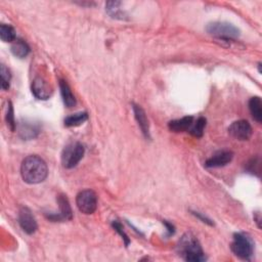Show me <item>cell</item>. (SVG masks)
<instances>
[{"label": "cell", "mask_w": 262, "mask_h": 262, "mask_svg": "<svg viewBox=\"0 0 262 262\" xmlns=\"http://www.w3.org/2000/svg\"><path fill=\"white\" fill-rule=\"evenodd\" d=\"M234 158V153L231 151H219L206 161L205 165L208 168H218L226 166L232 162Z\"/></svg>", "instance_id": "cell-10"}, {"label": "cell", "mask_w": 262, "mask_h": 262, "mask_svg": "<svg viewBox=\"0 0 262 262\" xmlns=\"http://www.w3.org/2000/svg\"><path fill=\"white\" fill-rule=\"evenodd\" d=\"M32 93L34 94L38 100L45 101L51 96L52 90L44 79L37 77L32 83Z\"/></svg>", "instance_id": "cell-11"}, {"label": "cell", "mask_w": 262, "mask_h": 262, "mask_svg": "<svg viewBox=\"0 0 262 262\" xmlns=\"http://www.w3.org/2000/svg\"><path fill=\"white\" fill-rule=\"evenodd\" d=\"M19 133L22 138L26 140L35 138L39 133V127L36 124H33L31 122H24L21 123L19 127Z\"/></svg>", "instance_id": "cell-14"}, {"label": "cell", "mask_w": 262, "mask_h": 262, "mask_svg": "<svg viewBox=\"0 0 262 262\" xmlns=\"http://www.w3.org/2000/svg\"><path fill=\"white\" fill-rule=\"evenodd\" d=\"M179 256L189 262H203L206 260L199 240L192 233L184 234L177 244Z\"/></svg>", "instance_id": "cell-2"}, {"label": "cell", "mask_w": 262, "mask_h": 262, "mask_svg": "<svg viewBox=\"0 0 262 262\" xmlns=\"http://www.w3.org/2000/svg\"><path fill=\"white\" fill-rule=\"evenodd\" d=\"M19 223L23 231L28 235H33L38 228L37 221L34 215L28 209L23 207L19 212Z\"/></svg>", "instance_id": "cell-9"}, {"label": "cell", "mask_w": 262, "mask_h": 262, "mask_svg": "<svg viewBox=\"0 0 262 262\" xmlns=\"http://www.w3.org/2000/svg\"><path fill=\"white\" fill-rule=\"evenodd\" d=\"M5 120H6V124L9 127V129L12 131H15L16 129V122H15V116H14V109L12 106V103H8L7 105V111L5 115Z\"/></svg>", "instance_id": "cell-23"}, {"label": "cell", "mask_w": 262, "mask_h": 262, "mask_svg": "<svg viewBox=\"0 0 262 262\" xmlns=\"http://www.w3.org/2000/svg\"><path fill=\"white\" fill-rule=\"evenodd\" d=\"M85 153L84 146L80 143H72L66 147L62 153V164L65 168L71 169L78 165Z\"/></svg>", "instance_id": "cell-4"}, {"label": "cell", "mask_w": 262, "mask_h": 262, "mask_svg": "<svg viewBox=\"0 0 262 262\" xmlns=\"http://www.w3.org/2000/svg\"><path fill=\"white\" fill-rule=\"evenodd\" d=\"M60 89L65 106L67 108H73L76 105V98L72 93L69 84L65 80H60Z\"/></svg>", "instance_id": "cell-15"}, {"label": "cell", "mask_w": 262, "mask_h": 262, "mask_svg": "<svg viewBox=\"0 0 262 262\" xmlns=\"http://www.w3.org/2000/svg\"><path fill=\"white\" fill-rule=\"evenodd\" d=\"M206 31L213 37L223 41L234 40L240 37V30L236 26L225 23V22H213L206 27Z\"/></svg>", "instance_id": "cell-3"}, {"label": "cell", "mask_w": 262, "mask_h": 262, "mask_svg": "<svg viewBox=\"0 0 262 262\" xmlns=\"http://www.w3.org/2000/svg\"><path fill=\"white\" fill-rule=\"evenodd\" d=\"M0 73H1V88L3 90H7L9 88V82H10V78H12V75H10L9 70L5 67L4 65H1Z\"/></svg>", "instance_id": "cell-22"}, {"label": "cell", "mask_w": 262, "mask_h": 262, "mask_svg": "<svg viewBox=\"0 0 262 262\" xmlns=\"http://www.w3.org/2000/svg\"><path fill=\"white\" fill-rule=\"evenodd\" d=\"M206 119L200 117L195 123H193L191 129L189 130L190 133L195 137H202L204 134V130L206 127Z\"/></svg>", "instance_id": "cell-21"}, {"label": "cell", "mask_w": 262, "mask_h": 262, "mask_svg": "<svg viewBox=\"0 0 262 262\" xmlns=\"http://www.w3.org/2000/svg\"><path fill=\"white\" fill-rule=\"evenodd\" d=\"M232 251L238 257L249 260L253 255L254 245L251 240L245 234H235L234 241L232 243Z\"/></svg>", "instance_id": "cell-5"}, {"label": "cell", "mask_w": 262, "mask_h": 262, "mask_svg": "<svg viewBox=\"0 0 262 262\" xmlns=\"http://www.w3.org/2000/svg\"><path fill=\"white\" fill-rule=\"evenodd\" d=\"M12 52L14 53L15 57L19 59H25L30 53V47L24 40L16 39L13 42Z\"/></svg>", "instance_id": "cell-17"}, {"label": "cell", "mask_w": 262, "mask_h": 262, "mask_svg": "<svg viewBox=\"0 0 262 262\" xmlns=\"http://www.w3.org/2000/svg\"><path fill=\"white\" fill-rule=\"evenodd\" d=\"M252 127L246 120H239L228 127V133L238 140H248L252 136Z\"/></svg>", "instance_id": "cell-8"}, {"label": "cell", "mask_w": 262, "mask_h": 262, "mask_svg": "<svg viewBox=\"0 0 262 262\" xmlns=\"http://www.w3.org/2000/svg\"><path fill=\"white\" fill-rule=\"evenodd\" d=\"M194 215H196V217L200 218V219H201L203 222H205V223H207V224H210V225L213 224V223L211 222L210 219H208V218H207V217H204V216H203L202 214H200L199 212H194Z\"/></svg>", "instance_id": "cell-25"}, {"label": "cell", "mask_w": 262, "mask_h": 262, "mask_svg": "<svg viewBox=\"0 0 262 262\" xmlns=\"http://www.w3.org/2000/svg\"><path fill=\"white\" fill-rule=\"evenodd\" d=\"M120 5H121V2H119V1L108 2L106 4V9H107L108 14L110 15L112 18L123 20L125 18V14H124L123 10L120 8Z\"/></svg>", "instance_id": "cell-19"}, {"label": "cell", "mask_w": 262, "mask_h": 262, "mask_svg": "<svg viewBox=\"0 0 262 262\" xmlns=\"http://www.w3.org/2000/svg\"><path fill=\"white\" fill-rule=\"evenodd\" d=\"M0 38L3 42H14L16 40V31L9 26L2 24L0 26Z\"/></svg>", "instance_id": "cell-20"}, {"label": "cell", "mask_w": 262, "mask_h": 262, "mask_svg": "<svg viewBox=\"0 0 262 262\" xmlns=\"http://www.w3.org/2000/svg\"><path fill=\"white\" fill-rule=\"evenodd\" d=\"M194 123V118L192 116L183 117L181 119L173 120L168 124V127L173 132H184V131H189Z\"/></svg>", "instance_id": "cell-13"}, {"label": "cell", "mask_w": 262, "mask_h": 262, "mask_svg": "<svg viewBox=\"0 0 262 262\" xmlns=\"http://www.w3.org/2000/svg\"><path fill=\"white\" fill-rule=\"evenodd\" d=\"M58 204L60 207L59 213H50L46 215L49 220L51 221H64V220H71L73 217L72 209L69 203L67 196L60 195L58 196Z\"/></svg>", "instance_id": "cell-7"}, {"label": "cell", "mask_w": 262, "mask_h": 262, "mask_svg": "<svg viewBox=\"0 0 262 262\" xmlns=\"http://www.w3.org/2000/svg\"><path fill=\"white\" fill-rule=\"evenodd\" d=\"M76 205H77L79 211L83 214H93L97 208V196L93 191H82L77 195Z\"/></svg>", "instance_id": "cell-6"}, {"label": "cell", "mask_w": 262, "mask_h": 262, "mask_svg": "<svg viewBox=\"0 0 262 262\" xmlns=\"http://www.w3.org/2000/svg\"><path fill=\"white\" fill-rule=\"evenodd\" d=\"M112 225H113V227L115 228V231H116L118 234H120V236L122 237V239L124 240V242H125V245L128 246V244H129V239H128L127 235L124 233L123 227H122L121 223H119L118 221H113Z\"/></svg>", "instance_id": "cell-24"}, {"label": "cell", "mask_w": 262, "mask_h": 262, "mask_svg": "<svg viewBox=\"0 0 262 262\" xmlns=\"http://www.w3.org/2000/svg\"><path fill=\"white\" fill-rule=\"evenodd\" d=\"M164 224H165L167 226V231L169 232V235H173L174 232H175V231H174V226L172 224L166 222V221H164Z\"/></svg>", "instance_id": "cell-26"}, {"label": "cell", "mask_w": 262, "mask_h": 262, "mask_svg": "<svg viewBox=\"0 0 262 262\" xmlns=\"http://www.w3.org/2000/svg\"><path fill=\"white\" fill-rule=\"evenodd\" d=\"M48 168L45 161L36 155L28 156L21 165V175L29 184H37L47 177Z\"/></svg>", "instance_id": "cell-1"}, {"label": "cell", "mask_w": 262, "mask_h": 262, "mask_svg": "<svg viewBox=\"0 0 262 262\" xmlns=\"http://www.w3.org/2000/svg\"><path fill=\"white\" fill-rule=\"evenodd\" d=\"M133 113H134V117L136 119V121L138 123L139 128L143 131L144 135L147 138H150V126H149V120L147 118V115L145 113V111L143 110V108L140 106L134 105L133 104Z\"/></svg>", "instance_id": "cell-12"}, {"label": "cell", "mask_w": 262, "mask_h": 262, "mask_svg": "<svg viewBox=\"0 0 262 262\" xmlns=\"http://www.w3.org/2000/svg\"><path fill=\"white\" fill-rule=\"evenodd\" d=\"M249 110L257 123L262 122V102L259 96H254L249 101Z\"/></svg>", "instance_id": "cell-16"}, {"label": "cell", "mask_w": 262, "mask_h": 262, "mask_svg": "<svg viewBox=\"0 0 262 262\" xmlns=\"http://www.w3.org/2000/svg\"><path fill=\"white\" fill-rule=\"evenodd\" d=\"M88 119V115H87L86 112H81L71 115L65 119V126L66 127H76V126H80L82 125L86 120Z\"/></svg>", "instance_id": "cell-18"}]
</instances>
